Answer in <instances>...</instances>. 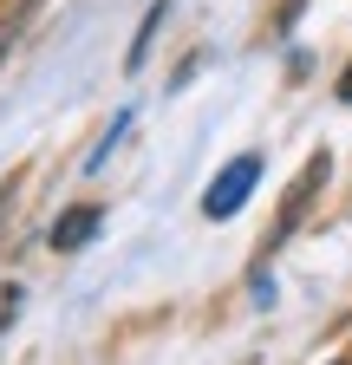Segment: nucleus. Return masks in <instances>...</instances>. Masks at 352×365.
I'll list each match as a JSON object with an SVG mask.
<instances>
[{"mask_svg": "<svg viewBox=\"0 0 352 365\" xmlns=\"http://www.w3.org/2000/svg\"><path fill=\"white\" fill-rule=\"evenodd\" d=\"M254 182H261V150L229 157L222 170L209 176V190H202V215H209V222H229V215H242V209H248V196H254Z\"/></svg>", "mask_w": 352, "mask_h": 365, "instance_id": "obj_1", "label": "nucleus"}, {"mask_svg": "<svg viewBox=\"0 0 352 365\" xmlns=\"http://www.w3.org/2000/svg\"><path fill=\"white\" fill-rule=\"evenodd\" d=\"M333 176V150H314V157H306L300 163V176H294V190H287V202H281V215H274V228H268V242H261V248H281L287 235H294V228H300V215L306 209H314V196H320V182Z\"/></svg>", "mask_w": 352, "mask_h": 365, "instance_id": "obj_2", "label": "nucleus"}, {"mask_svg": "<svg viewBox=\"0 0 352 365\" xmlns=\"http://www.w3.org/2000/svg\"><path fill=\"white\" fill-rule=\"evenodd\" d=\"M98 228H105V202H72V209H59V222L46 228V248H53V255H78V248L98 242Z\"/></svg>", "mask_w": 352, "mask_h": 365, "instance_id": "obj_3", "label": "nucleus"}, {"mask_svg": "<svg viewBox=\"0 0 352 365\" xmlns=\"http://www.w3.org/2000/svg\"><path fill=\"white\" fill-rule=\"evenodd\" d=\"M163 20H170V0H150L144 20H138V39H130V53H124V72H144L150 46H157V33H163Z\"/></svg>", "mask_w": 352, "mask_h": 365, "instance_id": "obj_4", "label": "nucleus"}, {"mask_svg": "<svg viewBox=\"0 0 352 365\" xmlns=\"http://www.w3.org/2000/svg\"><path fill=\"white\" fill-rule=\"evenodd\" d=\"M33 7H39V0H14V7H0V59L20 46V33H26V20H33Z\"/></svg>", "mask_w": 352, "mask_h": 365, "instance_id": "obj_5", "label": "nucleus"}, {"mask_svg": "<svg viewBox=\"0 0 352 365\" xmlns=\"http://www.w3.org/2000/svg\"><path fill=\"white\" fill-rule=\"evenodd\" d=\"M124 130H130V111H118V118H111V130L98 137V150H92V157H85V170H105V157L118 150V137H124Z\"/></svg>", "mask_w": 352, "mask_h": 365, "instance_id": "obj_6", "label": "nucleus"}, {"mask_svg": "<svg viewBox=\"0 0 352 365\" xmlns=\"http://www.w3.org/2000/svg\"><path fill=\"white\" fill-rule=\"evenodd\" d=\"M14 190H20V176H7V182H0V235H7V222H14V202H20Z\"/></svg>", "mask_w": 352, "mask_h": 365, "instance_id": "obj_7", "label": "nucleus"}, {"mask_svg": "<svg viewBox=\"0 0 352 365\" xmlns=\"http://www.w3.org/2000/svg\"><path fill=\"white\" fill-rule=\"evenodd\" d=\"M300 14H306V0H281V33H294V26H300Z\"/></svg>", "mask_w": 352, "mask_h": 365, "instance_id": "obj_8", "label": "nucleus"}, {"mask_svg": "<svg viewBox=\"0 0 352 365\" xmlns=\"http://www.w3.org/2000/svg\"><path fill=\"white\" fill-rule=\"evenodd\" d=\"M14 319H20V287H7V307H0V333H7Z\"/></svg>", "mask_w": 352, "mask_h": 365, "instance_id": "obj_9", "label": "nucleus"}, {"mask_svg": "<svg viewBox=\"0 0 352 365\" xmlns=\"http://www.w3.org/2000/svg\"><path fill=\"white\" fill-rule=\"evenodd\" d=\"M333 91H339V105H352V66L339 72V85H333Z\"/></svg>", "mask_w": 352, "mask_h": 365, "instance_id": "obj_10", "label": "nucleus"}]
</instances>
